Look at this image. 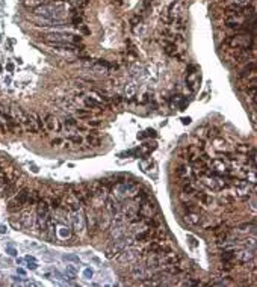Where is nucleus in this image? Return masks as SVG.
<instances>
[{"label":"nucleus","mask_w":257,"mask_h":287,"mask_svg":"<svg viewBox=\"0 0 257 287\" xmlns=\"http://www.w3.org/2000/svg\"><path fill=\"white\" fill-rule=\"evenodd\" d=\"M70 219H71L73 230L76 231L77 234H82V233H83V230H85V218H83L82 210L70 212Z\"/></svg>","instance_id":"nucleus-2"},{"label":"nucleus","mask_w":257,"mask_h":287,"mask_svg":"<svg viewBox=\"0 0 257 287\" xmlns=\"http://www.w3.org/2000/svg\"><path fill=\"white\" fill-rule=\"evenodd\" d=\"M85 277H86V278H91V277H92V270H91V269H86L85 270Z\"/></svg>","instance_id":"nucleus-40"},{"label":"nucleus","mask_w":257,"mask_h":287,"mask_svg":"<svg viewBox=\"0 0 257 287\" xmlns=\"http://www.w3.org/2000/svg\"><path fill=\"white\" fill-rule=\"evenodd\" d=\"M9 115H11V118L14 120V121L17 122H21V124H24L27 121V115L23 112V109L17 105H11V109H9Z\"/></svg>","instance_id":"nucleus-7"},{"label":"nucleus","mask_w":257,"mask_h":287,"mask_svg":"<svg viewBox=\"0 0 257 287\" xmlns=\"http://www.w3.org/2000/svg\"><path fill=\"white\" fill-rule=\"evenodd\" d=\"M38 26L41 27H64V21L62 20H41L39 23H38Z\"/></svg>","instance_id":"nucleus-17"},{"label":"nucleus","mask_w":257,"mask_h":287,"mask_svg":"<svg viewBox=\"0 0 257 287\" xmlns=\"http://www.w3.org/2000/svg\"><path fill=\"white\" fill-rule=\"evenodd\" d=\"M223 260H224V261H231V260H234V252H233V251H228V249H225V251L223 252Z\"/></svg>","instance_id":"nucleus-25"},{"label":"nucleus","mask_w":257,"mask_h":287,"mask_svg":"<svg viewBox=\"0 0 257 287\" xmlns=\"http://www.w3.org/2000/svg\"><path fill=\"white\" fill-rule=\"evenodd\" d=\"M206 131H207V136H209V138H213L215 139V138L219 136V131H218V129H215V127L213 129H207Z\"/></svg>","instance_id":"nucleus-29"},{"label":"nucleus","mask_w":257,"mask_h":287,"mask_svg":"<svg viewBox=\"0 0 257 287\" xmlns=\"http://www.w3.org/2000/svg\"><path fill=\"white\" fill-rule=\"evenodd\" d=\"M0 233H6V227L0 225Z\"/></svg>","instance_id":"nucleus-47"},{"label":"nucleus","mask_w":257,"mask_h":287,"mask_svg":"<svg viewBox=\"0 0 257 287\" xmlns=\"http://www.w3.org/2000/svg\"><path fill=\"white\" fill-rule=\"evenodd\" d=\"M188 240H189V243H191V246H197V239H195V237H192V236L189 234Z\"/></svg>","instance_id":"nucleus-38"},{"label":"nucleus","mask_w":257,"mask_h":287,"mask_svg":"<svg viewBox=\"0 0 257 287\" xmlns=\"http://www.w3.org/2000/svg\"><path fill=\"white\" fill-rule=\"evenodd\" d=\"M104 206H106V212L111 216H115L117 213H120V201L115 198H108L104 201Z\"/></svg>","instance_id":"nucleus-12"},{"label":"nucleus","mask_w":257,"mask_h":287,"mask_svg":"<svg viewBox=\"0 0 257 287\" xmlns=\"http://www.w3.org/2000/svg\"><path fill=\"white\" fill-rule=\"evenodd\" d=\"M73 193H74V197L79 200V202H80V204H88V202L91 201V197H92V195L89 193V191H88L86 184H79V186H74V191H73Z\"/></svg>","instance_id":"nucleus-4"},{"label":"nucleus","mask_w":257,"mask_h":287,"mask_svg":"<svg viewBox=\"0 0 257 287\" xmlns=\"http://www.w3.org/2000/svg\"><path fill=\"white\" fill-rule=\"evenodd\" d=\"M59 234L62 236V237H68V236H70V230L67 228V227H62V228H60V231H59Z\"/></svg>","instance_id":"nucleus-34"},{"label":"nucleus","mask_w":257,"mask_h":287,"mask_svg":"<svg viewBox=\"0 0 257 287\" xmlns=\"http://www.w3.org/2000/svg\"><path fill=\"white\" fill-rule=\"evenodd\" d=\"M135 92H136V86L132 83V85H127L126 86V94H127V97H132L135 95Z\"/></svg>","instance_id":"nucleus-28"},{"label":"nucleus","mask_w":257,"mask_h":287,"mask_svg":"<svg viewBox=\"0 0 257 287\" xmlns=\"http://www.w3.org/2000/svg\"><path fill=\"white\" fill-rule=\"evenodd\" d=\"M51 144H53V145H55V144H60V139H55Z\"/></svg>","instance_id":"nucleus-51"},{"label":"nucleus","mask_w":257,"mask_h":287,"mask_svg":"<svg viewBox=\"0 0 257 287\" xmlns=\"http://www.w3.org/2000/svg\"><path fill=\"white\" fill-rule=\"evenodd\" d=\"M236 151H238L239 154H248V153L253 151V148H251V145H248V144H240V145L236 147Z\"/></svg>","instance_id":"nucleus-22"},{"label":"nucleus","mask_w":257,"mask_h":287,"mask_svg":"<svg viewBox=\"0 0 257 287\" xmlns=\"http://www.w3.org/2000/svg\"><path fill=\"white\" fill-rule=\"evenodd\" d=\"M65 209L68 210V212H76V210H80V202L77 200L76 197H74V193H68L67 197H65Z\"/></svg>","instance_id":"nucleus-13"},{"label":"nucleus","mask_w":257,"mask_h":287,"mask_svg":"<svg viewBox=\"0 0 257 287\" xmlns=\"http://www.w3.org/2000/svg\"><path fill=\"white\" fill-rule=\"evenodd\" d=\"M102 122L98 121V120H94V121H89V126H92V127H98Z\"/></svg>","instance_id":"nucleus-39"},{"label":"nucleus","mask_w":257,"mask_h":287,"mask_svg":"<svg viewBox=\"0 0 257 287\" xmlns=\"http://www.w3.org/2000/svg\"><path fill=\"white\" fill-rule=\"evenodd\" d=\"M35 215L30 212V210H26L23 212L21 215H20V224L21 227H24V228H32L35 225Z\"/></svg>","instance_id":"nucleus-10"},{"label":"nucleus","mask_w":257,"mask_h":287,"mask_svg":"<svg viewBox=\"0 0 257 287\" xmlns=\"http://www.w3.org/2000/svg\"><path fill=\"white\" fill-rule=\"evenodd\" d=\"M64 260H68V261H74V263H79V257L77 255H64Z\"/></svg>","instance_id":"nucleus-33"},{"label":"nucleus","mask_w":257,"mask_h":287,"mask_svg":"<svg viewBox=\"0 0 257 287\" xmlns=\"http://www.w3.org/2000/svg\"><path fill=\"white\" fill-rule=\"evenodd\" d=\"M139 166H141V169H142L144 172H150V169L154 166V163H153L151 159H142V160L139 162Z\"/></svg>","instance_id":"nucleus-21"},{"label":"nucleus","mask_w":257,"mask_h":287,"mask_svg":"<svg viewBox=\"0 0 257 287\" xmlns=\"http://www.w3.org/2000/svg\"><path fill=\"white\" fill-rule=\"evenodd\" d=\"M185 209L186 212H200V207H198L197 204H194V202H185Z\"/></svg>","instance_id":"nucleus-26"},{"label":"nucleus","mask_w":257,"mask_h":287,"mask_svg":"<svg viewBox=\"0 0 257 287\" xmlns=\"http://www.w3.org/2000/svg\"><path fill=\"white\" fill-rule=\"evenodd\" d=\"M8 252H9V254H11V255H15V251H14V249H11V248H9V249H8Z\"/></svg>","instance_id":"nucleus-50"},{"label":"nucleus","mask_w":257,"mask_h":287,"mask_svg":"<svg viewBox=\"0 0 257 287\" xmlns=\"http://www.w3.org/2000/svg\"><path fill=\"white\" fill-rule=\"evenodd\" d=\"M6 68H8V71H12L14 70V65H12V64H8V67H6Z\"/></svg>","instance_id":"nucleus-48"},{"label":"nucleus","mask_w":257,"mask_h":287,"mask_svg":"<svg viewBox=\"0 0 257 287\" xmlns=\"http://www.w3.org/2000/svg\"><path fill=\"white\" fill-rule=\"evenodd\" d=\"M112 100H113V103H117V105H118V103H121V98H120L118 95H115L113 98H112Z\"/></svg>","instance_id":"nucleus-44"},{"label":"nucleus","mask_w":257,"mask_h":287,"mask_svg":"<svg viewBox=\"0 0 257 287\" xmlns=\"http://www.w3.org/2000/svg\"><path fill=\"white\" fill-rule=\"evenodd\" d=\"M234 186V191H236V195L239 198H248L249 193H251V183L244 182V180H236L233 183Z\"/></svg>","instance_id":"nucleus-5"},{"label":"nucleus","mask_w":257,"mask_h":287,"mask_svg":"<svg viewBox=\"0 0 257 287\" xmlns=\"http://www.w3.org/2000/svg\"><path fill=\"white\" fill-rule=\"evenodd\" d=\"M45 126H47V129H49V130H56V131L60 130L59 121H58L55 116H51V115H49V116L45 118Z\"/></svg>","instance_id":"nucleus-19"},{"label":"nucleus","mask_w":257,"mask_h":287,"mask_svg":"<svg viewBox=\"0 0 257 287\" xmlns=\"http://www.w3.org/2000/svg\"><path fill=\"white\" fill-rule=\"evenodd\" d=\"M109 231H111V239H120L126 234V224L124 225H111L109 227Z\"/></svg>","instance_id":"nucleus-15"},{"label":"nucleus","mask_w":257,"mask_h":287,"mask_svg":"<svg viewBox=\"0 0 257 287\" xmlns=\"http://www.w3.org/2000/svg\"><path fill=\"white\" fill-rule=\"evenodd\" d=\"M68 139L73 141L74 144H82V138H80V136H70Z\"/></svg>","instance_id":"nucleus-36"},{"label":"nucleus","mask_w":257,"mask_h":287,"mask_svg":"<svg viewBox=\"0 0 257 287\" xmlns=\"http://www.w3.org/2000/svg\"><path fill=\"white\" fill-rule=\"evenodd\" d=\"M77 113H79V115H86L88 112H85V110H80V109H79V110H77Z\"/></svg>","instance_id":"nucleus-49"},{"label":"nucleus","mask_w":257,"mask_h":287,"mask_svg":"<svg viewBox=\"0 0 257 287\" xmlns=\"http://www.w3.org/2000/svg\"><path fill=\"white\" fill-rule=\"evenodd\" d=\"M147 135H148V136H153V138H156V131L151 130V129H150V130H147Z\"/></svg>","instance_id":"nucleus-42"},{"label":"nucleus","mask_w":257,"mask_h":287,"mask_svg":"<svg viewBox=\"0 0 257 287\" xmlns=\"http://www.w3.org/2000/svg\"><path fill=\"white\" fill-rule=\"evenodd\" d=\"M181 122H183V124H189V122H191V118H181Z\"/></svg>","instance_id":"nucleus-45"},{"label":"nucleus","mask_w":257,"mask_h":287,"mask_svg":"<svg viewBox=\"0 0 257 287\" xmlns=\"http://www.w3.org/2000/svg\"><path fill=\"white\" fill-rule=\"evenodd\" d=\"M233 2H234L236 5H245V3H247L248 0H233Z\"/></svg>","instance_id":"nucleus-41"},{"label":"nucleus","mask_w":257,"mask_h":287,"mask_svg":"<svg viewBox=\"0 0 257 287\" xmlns=\"http://www.w3.org/2000/svg\"><path fill=\"white\" fill-rule=\"evenodd\" d=\"M34 12L35 15L43 17L45 20H62L67 14L64 6H60V5H47V3L36 6Z\"/></svg>","instance_id":"nucleus-1"},{"label":"nucleus","mask_w":257,"mask_h":287,"mask_svg":"<svg viewBox=\"0 0 257 287\" xmlns=\"http://www.w3.org/2000/svg\"><path fill=\"white\" fill-rule=\"evenodd\" d=\"M221 202H224V204H231L233 202V197H230V195H223L221 197Z\"/></svg>","instance_id":"nucleus-32"},{"label":"nucleus","mask_w":257,"mask_h":287,"mask_svg":"<svg viewBox=\"0 0 257 287\" xmlns=\"http://www.w3.org/2000/svg\"><path fill=\"white\" fill-rule=\"evenodd\" d=\"M144 138H145V133H139L138 135V139H144Z\"/></svg>","instance_id":"nucleus-46"},{"label":"nucleus","mask_w":257,"mask_h":287,"mask_svg":"<svg viewBox=\"0 0 257 287\" xmlns=\"http://www.w3.org/2000/svg\"><path fill=\"white\" fill-rule=\"evenodd\" d=\"M209 163H210V168H212V172L216 175H224V174H227V171H228L227 165L224 163L223 160H219V159L210 160Z\"/></svg>","instance_id":"nucleus-11"},{"label":"nucleus","mask_w":257,"mask_h":287,"mask_svg":"<svg viewBox=\"0 0 257 287\" xmlns=\"http://www.w3.org/2000/svg\"><path fill=\"white\" fill-rule=\"evenodd\" d=\"M86 219H88V227H89L91 233L94 234L95 230H98V228H97V215H95L94 212H88V215H86Z\"/></svg>","instance_id":"nucleus-20"},{"label":"nucleus","mask_w":257,"mask_h":287,"mask_svg":"<svg viewBox=\"0 0 257 287\" xmlns=\"http://www.w3.org/2000/svg\"><path fill=\"white\" fill-rule=\"evenodd\" d=\"M65 126H68V127H76L77 121H76V120H73V118H68V120L65 121Z\"/></svg>","instance_id":"nucleus-35"},{"label":"nucleus","mask_w":257,"mask_h":287,"mask_svg":"<svg viewBox=\"0 0 257 287\" xmlns=\"http://www.w3.org/2000/svg\"><path fill=\"white\" fill-rule=\"evenodd\" d=\"M86 106H89V107H100V103H98V101H95L94 98H86Z\"/></svg>","instance_id":"nucleus-30"},{"label":"nucleus","mask_w":257,"mask_h":287,"mask_svg":"<svg viewBox=\"0 0 257 287\" xmlns=\"http://www.w3.org/2000/svg\"><path fill=\"white\" fill-rule=\"evenodd\" d=\"M88 142H89V145H92V147H98V145H100V138L95 136V135H89V136H88Z\"/></svg>","instance_id":"nucleus-24"},{"label":"nucleus","mask_w":257,"mask_h":287,"mask_svg":"<svg viewBox=\"0 0 257 287\" xmlns=\"http://www.w3.org/2000/svg\"><path fill=\"white\" fill-rule=\"evenodd\" d=\"M27 268H29V269H36V264H35V261H32V263L29 261V264H27Z\"/></svg>","instance_id":"nucleus-43"},{"label":"nucleus","mask_w":257,"mask_h":287,"mask_svg":"<svg viewBox=\"0 0 257 287\" xmlns=\"http://www.w3.org/2000/svg\"><path fill=\"white\" fill-rule=\"evenodd\" d=\"M215 139H216V145H215V147L216 148H225V142H223V141L218 139V138H215Z\"/></svg>","instance_id":"nucleus-37"},{"label":"nucleus","mask_w":257,"mask_h":287,"mask_svg":"<svg viewBox=\"0 0 257 287\" xmlns=\"http://www.w3.org/2000/svg\"><path fill=\"white\" fill-rule=\"evenodd\" d=\"M67 274H68L71 278H76L77 275V269L74 268V266H67Z\"/></svg>","instance_id":"nucleus-31"},{"label":"nucleus","mask_w":257,"mask_h":287,"mask_svg":"<svg viewBox=\"0 0 257 287\" xmlns=\"http://www.w3.org/2000/svg\"><path fill=\"white\" fill-rule=\"evenodd\" d=\"M130 274H132V277L133 278L139 279V281H144L145 278H148L150 275H151V270H148L145 266H142V264H133L132 268H130Z\"/></svg>","instance_id":"nucleus-6"},{"label":"nucleus","mask_w":257,"mask_h":287,"mask_svg":"<svg viewBox=\"0 0 257 287\" xmlns=\"http://www.w3.org/2000/svg\"><path fill=\"white\" fill-rule=\"evenodd\" d=\"M109 227H111V218L106 213L97 215V228L98 230H109Z\"/></svg>","instance_id":"nucleus-14"},{"label":"nucleus","mask_w":257,"mask_h":287,"mask_svg":"<svg viewBox=\"0 0 257 287\" xmlns=\"http://www.w3.org/2000/svg\"><path fill=\"white\" fill-rule=\"evenodd\" d=\"M185 221L191 224V225H198L201 222V216H200V212H189L188 215L185 216Z\"/></svg>","instance_id":"nucleus-18"},{"label":"nucleus","mask_w":257,"mask_h":287,"mask_svg":"<svg viewBox=\"0 0 257 287\" xmlns=\"http://www.w3.org/2000/svg\"><path fill=\"white\" fill-rule=\"evenodd\" d=\"M234 259L239 261V263H249V261L254 259V249H240V251L234 252Z\"/></svg>","instance_id":"nucleus-8"},{"label":"nucleus","mask_w":257,"mask_h":287,"mask_svg":"<svg viewBox=\"0 0 257 287\" xmlns=\"http://www.w3.org/2000/svg\"><path fill=\"white\" fill-rule=\"evenodd\" d=\"M45 2H47V0H26V5H27V6H35V5L39 6V5H44Z\"/></svg>","instance_id":"nucleus-27"},{"label":"nucleus","mask_w":257,"mask_h":287,"mask_svg":"<svg viewBox=\"0 0 257 287\" xmlns=\"http://www.w3.org/2000/svg\"><path fill=\"white\" fill-rule=\"evenodd\" d=\"M191 175H192L191 166H188V165L179 166V169H177V177H179V178H183L185 183H186V182H191Z\"/></svg>","instance_id":"nucleus-16"},{"label":"nucleus","mask_w":257,"mask_h":287,"mask_svg":"<svg viewBox=\"0 0 257 287\" xmlns=\"http://www.w3.org/2000/svg\"><path fill=\"white\" fill-rule=\"evenodd\" d=\"M71 36L70 33H62V32H53V33H49V35H45V39H47V43H67L71 39Z\"/></svg>","instance_id":"nucleus-9"},{"label":"nucleus","mask_w":257,"mask_h":287,"mask_svg":"<svg viewBox=\"0 0 257 287\" xmlns=\"http://www.w3.org/2000/svg\"><path fill=\"white\" fill-rule=\"evenodd\" d=\"M197 195H198V198H200V201L204 204V206H207V204H212V197H209L207 193H201V192H197Z\"/></svg>","instance_id":"nucleus-23"},{"label":"nucleus","mask_w":257,"mask_h":287,"mask_svg":"<svg viewBox=\"0 0 257 287\" xmlns=\"http://www.w3.org/2000/svg\"><path fill=\"white\" fill-rule=\"evenodd\" d=\"M138 212H139V215L144 218H151L156 215V212H157V207H156V204H154L153 201L150 200V197L147 198L145 201H142L141 202V206L138 207Z\"/></svg>","instance_id":"nucleus-3"}]
</instances>
